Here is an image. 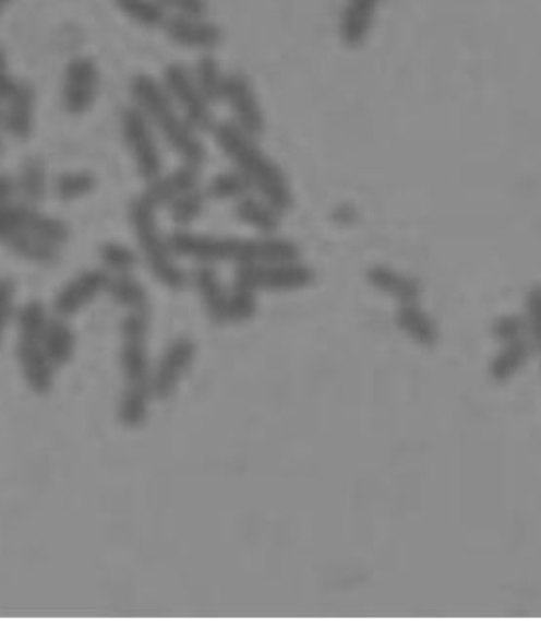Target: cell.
I'll return each instance as SVG.
<instances>
[{
	"label": "cell",
	"instance_id": "obj_1",
	"mask_svg": "<svg viewBox=\"0 0 541 639\" xmlns=\"http://www.w3.org/2000/svg\"><path fill=\"white\" fill-rule=\"evenodd\" d=\"M176 257L195 259L200 263H292L301 259V248L284 237L265 236L261 239L197 236L191 232H176L168 237Z\"/></svg>",
	"mask_w": 541,
	"mask_h": 639
},
{
	"label": "cell",
	"instance_id": "obj_2",
	"mask_svg": "<svg viewBox=\"0 0 541 639\" xmlns=\"http://www.w3.org/2000/svg\"><path fill=\"white\" fill-rule=\"evenodd\" d=\"M214 138L225 157L250 180L252 189L263 200L275 205L281 214L292 208L294 198L286 174L263 153L254 135L245 134L233 121H223L216 123Z\"/></svg>",
	"mask_w": 541,
	"mask_h": 639
},
{
	"label": "cell",
	"instance_id": "obj_3",
	"mask_svg": "<svg viewBox=\"0 0 541 639\" xmlns=\"http://www.w3.org/2000/svg\"><path fill=\"white\" fill-rule=\"evenodd\" d=\"M130 94L134 104L148 117L153 128H157L166 138L171 151L189 166L202 168L205 164V146L200 140V132L184 119L178 106L169 98L161 81L151 74H135L130 83Z\"/></svg>",
	"mask_w": 541,
	"mask_h": 639
},
{
	"label": "cell",
	"instance_id": "obj_4",
	"mask_svg": "<svg viewBox=\"0 0 541 639\" xmlns=\"http://www.w3.org/2000/svg\"><path fill=\"white\" fill-rule=\"evenodd\" d=\"M130 218L134 227L140 250L144 252L148 268L155 277L171 291H178L187 284V275L173 261V252L169 248V239L161 236L157 225V208L146 202L142 196L132 202Z\"/></svg>",
	"mask_w": 541,
	"mask_h": 639
},
{
	"label": "cell",
	"instance_id": "obj_5",
	"mask_svg": "<svg viewBox=\"0 0 541 639\" xmlns=\"http://www.w3.org/2000/svg\"><path fill=\"white\" fill-rule=\"evenodd\" d=\"M121 134H123L128 151L134 157L135 169H137L140 178L144 182L159 178L164 171V157H161L157 138L153 132V123L135 104L128 106L121 113Z\"/></svg>",
	"mask_w": 541,
	"mask_h": 639
},
{
	"label": "cell",
	"instance_id": "obj_6",
	"mask_svg": "<svg viewBox=\"0 0 541 639\" xmlns=\"http://www.w3.org/2000/svg\"><path fill=\"white\" fill-rule=\"evenodd\" d=\"M161 83L169 98L184 115V119L193 126L195 132H209L216 128L212 104L205 100L202 90L197 87L193 70H189L184 64H169L164 70Z\"/></svg>",
	"mask_w": 541,
	"mask_h": 639
},
{
	"label": "cell",
	"instance_id": "obj_7",
	"mask_svg": "<svg viewBox=\"0 0 541 639\" xmlns=\"http://www.w3.org/2000/svg\"><path fill=\"white\" fill-rule=\"evenodd\" d=\"M315 282V273L292 263H254V265H237L236 284L250 291H301Z\"/></svg>",
	"mask_w": 541,
	"mask_h": 639
},
{
	"label": "cell",
	"instance_id": "obj_8",
	"mask_svg": "<svg viewBox=\"0 0 541 639\" xmlns=\"http://www.w3.org/2000/svg\"><path fill=\"white\" fill-rule=\"evenodd\" d=\"M148 313L130 311L121 322V369L125 386H151L153 370L148 363ZM153 388V386H151Z\"/></svg>",
	"mask_w": 541,
	"mask_h": 639
},
{
	"label": "cell",
	"instance_id": "obj_9",
	"mask_svg": "<svg viewBox=\"0 0 541 639\" xmlns=\"http://www.w3.org/2000/svg\"><path fill=\"white\" fill-rule=\"evenodd\" d=\"M233 113V123L239 126L245 134L259 135L265 132V113L259 104L256 92L250 83V79L241 72L227 74V87H225V100Z\"/></svg>",
	"mask_w": 541,
	"mask_h": 639
},
{
	"label": "cell",
	"instance_id": "obj_10",
	"mask_svg": "<svg viewBox=\"0 0 541 639\" xmlns=\"http://www.w3.org/2000/svg\"><path fill=\"white\" fill-rule=\"evenodd\" d=\"M195 356H197V347L191 339L182 336V339L173 341L169 345L168 352L164 354V358L159 360L157 369L153 370V379H151L153 397L159 401L171 399L173 392L178 390L182 377L195 363Z\"/></svg>",
	"mask_w": 541,
	"mask_h": 639
},
{
	"label": "cell",
	"instance_id": "obj_11",
	"mask_svg": "<svg viewBox=\"0 0 541 639\" xmlns=\"http://www.w3.org/2000/svg\"><path fill=\"white\" fill-rule=\"evenodd\" d=\"M98 67L89 58H74L67 68L62 104L68 115L87 113L98 96Z\"/></svg>",
	"mask_w": 541,
	"mask_h": 639
},
{
	"label": "cell",
	"instance_id": "obj_12",
	"mask_svg": "<svg viewBox=\"0 0 541 639\" xmlns=\"http://www.w3.org/2000/svg\"><path fill=\"white\" fill-rule=\"evenodd\" d=\"M110 273L106 270L83 271L79 277L68 282L67 286L58 293L53 301V311L58 318L76 316L81 309H85L92 301H96L101 293L108 291Z\"/></svg>",
	"mask_w": 541,
	"mask_h": 639
},
{
	"label": "cell",
	"instance_id": "obj_13",
	"mask_svg": "<svg viewBox=\"0 0 541 639\" xmlns=\"http://www.w3.org/2000/svg\"><path fill=\"white\" fill-rule=\"evenodd\" d=\"M164 31L169 40L187 47V49H200L212 51L223 43V31L205 20V17H189V15H169Z\"/></svg>",
	"mask_w": 541,
	"mask_h": 639
},
{
	"label": "cell",
	"instance_id": "obj_14",
	"mask_svg": "<svg viewBox=\"0 0 541 639\" xmlns=\"http://www.w3.org/2000/svg\"><path fill=\"white\" fill-rule=\"evenodd\" d=\"M200 169L202 168L184 164L182 168L171 171L168 176L161 174L159 178L146 182V189H144L142 198L151 205H155V208L171 205L187 191L200 187Z\"/></svg>",
	"mask_w": 541,
	"mask_h": 639
},
{
	"label": "cell",
	"instance_id": "obj_15",
	"mask_svg": "<svg viewBox=\"0 0 541 639\" xmlns=\"http://www.w3.org/2000/svg\"><path fill=\"white\" fill-rule=\"evenodd\" d=\"M17 358L26 383L36 394H49L53 388V363L49 360L40 341H20Z\"/></svg>",
	"mask_w": 541,
	"mask_h": 639
},
{
	"label": "cell",
	"instance_id": "obj_16",
	"mask_svg": "<svg viewBox=\"0 0 541 639\" xmlns=\"http://www.w3.org/2000/svg\"><path fill=\"white\" fill-rule=\"evenodd\" d=\"M34 104H36V94H34L33 85L17 83L11 98L4 102L2 130L17 140H26L33 134Z\"/></svg>",
	"mask_w": 541,
	"mask_h": 639
},
{
	"label": "cell",
	"instance_id": "obj_17",
	"mask_svg": "<svg viewBox=\"0 0 541 639\" xmlns=\"http://www.w3.org/2000/svg\"><path fill=\"white\" fill-rule=\"evenodd\" d=\"M381 0H347L340 15V38L347 47H360L366 43L376 17Z\"/></svg>",
	"mask_w": 541,
	"mask_h": 639
},
{
	"label": "cell",
	"instance_id": "obj_18",
	"mask_svg": "<svg viewBox=\"0 0 541 639\" xmlns=\"http://www.w3.org/2000/svg\"><path fill=\"white\" fill-rule=\"evenodd\" d=\"M193 284L202 295L207 316L218 324L229 322V293L225 291V286H223V282H220V277H218V273L214 271V268L207 265V263H202V268L195 270Z\"/></svg>",
	"mask_w": 541,
	"mask_h": 639
},
{
	"label": "cell",
	"instance_id": "obj_19",
	"mask_svg": "<svg viewBox=\"0 0 541 639\" xmlns=\"http://www.w3.org/2000/svg\"><path fill=\"white\" fill-rule=\"evenodd\" d=\"M366 280L371 282L372 288L394 297L400 305L417 304L421 297V284L417 280L383 265L371 268L366 273Z\"/></svg>",
	"mask_w": 541,
	"mask_h": 639
},
{
	"label": "cell",
	"instance_id": "obj_20",
	"mask_svg": "<svg viewBox=\"0 0 541 639\" xmlns=\"http://www.w3.org/2000/svg\"><path fill=\"white\" fill-rule=\"evenodd\" d=\"M237 218L263 236H275L281 225V212L263 198L245 196L236 203Z\"/></svg>",
	"mask_w": 541,
	"mask_h": 639
},
{
	"label": "cell",
	"instance_id": "obj_21",
	"mask_svg": "<svg viewBox=\"0 0 541 639\" xmlns=\"http://www.w3.org/2000/svg\"><path fill=\"white\" fill-rule=\"evenodd\" d=\"M531 336V333H529ZM527 335L516 336L504 341V350L500 352V356L493 360L491 365V377L495 381H507L512 379L518 370L522 369L531 356L533 350V341Z\"/></svg>",
	"mask_w": 541,
	"mask_h": 639
},
{
	"label": "cell",
	"instance_id": "obj_22",
	"mask_svg": "<svg viewBox=\"0 0 541 639\" xmlns=\"http://www.w3.org/2000/svg\"><path fill=\"white\" fill-rule=\"evenodd\" d=\"M396 320H398V327L414 343H419L423 347H432V345L438 343V329H436L434 320L419 305H400Z\"/></svg>",
	"mask_w": 541,
	"mask_h": 639
},
{
	"label": "cell",
	"instance_id": "obj_23",
	"mask_svg": "<svg viewBox=\"0 0 541 639\" xmlns=\"http://www.w3.org/2000/svg\"><path fill=\"white\" fill-rule=\"evenodd\" d=\"M4 246L15 252L22 259H28L38 265H51L60 259V246L49 244L38 236H34L31 232H20L15 236L9 237L4 241Z\"/></svg>",
	"mask_w": 541,
	"mask_h": 639
},
{
	"label": "cell",
	"instance_id": "obj_24",
	"mask_svg": "<svg viewBox=\"0 0 541 639\" xmlns=\"http://www.w3.org/2000/svg\"><path fill=\"white\" fill-rule=\"evenodd\" d=\"M43 347L56 367H64L74 356V333L67 324V318L49 320L43 336Z\"/></svg>",
	"mask_w": 541,
	"mask_h": 639
},
{
	"label": "cell",
	"instance_id": "obj_25",
	"mask_svg": "<svg viewBox=\"0 0 541 639\" xmlns=\"http://www.w3.org/2000/svg\"><path fill=\"white\" fill-rule=\"evenodd\" d=\"M153 397L151 386H125L119 403V422L125 428H140L148 419V404Z\"/></svg>",
	"mask_w": 541,
	"mask_h": 639
},
{
	"label": "cell",
	"instance_id": "obj_26",
	"mask_svg": "<svg viewBox=\"0 0 541 639\" xmlns=\"http://www.w3.org/2000/svg\"><path fill=\"white\" fill-rule=\"evenodd\" d=\"M110 299L121 307H128L130 311H144L151 313V305H148V295L144 291V286L135 280L132 273H119L115 277H110L108 291Z\"/></svg>",
	"mask_w": 541,
	"mask_h": 639
},
{
	"label": "cell",
	"instance_id": "obj_27",
	"mask_svg": "<svg viewBox=\"0 0 541 639\" xmlns=\"http://www.w3.org/2000/svg\"><path fill=\"white\" fill-rule=\"evenodd\" d=\"M195 83L202 90L205 100L209 104H218L225 100V87H227V74L218 64L216 58L212 56H202L193 70Z\"/></svg>",
	"mask_w": 541,
	"mask_h": 639
},
{
	"label": "cell",
	"instance_id": "obj_28",
	"mask_svg": "<svg viewBox=\"0 0 541 639\" xmlns=\"http://www.w3.org/2000/svg\"><path fill=\"white\" fill-rule=\"evenodd\" d=\"M252 191L254 189H252L250 180L239 169H229V171L214 176L209 180V185L205 187L207 200H216V202H239L241 198L250 196Z\"/></svg>",
	"mask_w": 541,
	"mask_h": 639
},
{
	"label": "cell",
	"instance_id": "obj_29",
	"mask_svg": "<svg viewBox=\"0 0 541 639\" xmlns=\"http://www.w3.org/2000/svg\"><path fill=\"white\" fill-rule=\"evenodd\" d=\"M119 11L144 28H164L168 22V9L159 0H115Z\"/></svg>",
	"mask_w": 541,
	"mask_h": 639
},
{
	"label": "cell",
	"instance_id": "obj_30",
	"mask_svg": "<svg viewBox=\"0 0 541 639\" xmlns=\"http://www.w3.org/2000/svg\"><path fill=\"white\" fill-rule=\"evenodd\" d=\"M17 191L22 193L24 203L38 205L47 196V174L45 164L38 157H31L22 164L20 178H17Z\"/></svg>",
	"mask_w": 541,
	"mask_h": 639
},
{
	"label": "cell",
	"instance_id": "obj_31",
	"mask_svg": "<svg viewBox=\"0 0 541 639\" xmlns=\"http://www.w3.org/2000/svg\"><path fill=\"white\" fill-rule=\"evenodd\" d=\"M96 189V176L79 169V171H64L56 178L53 182V193L62 200V202H76L83 200L85 196H89Z\"/></svg>",
	"mask_w": 541,
	"mask_h": 639
},
{
	"label": "cell",
	"instance_id": "obj_32",
	"mask_svg": "<svg viewBox=\"0 0 541 639\" xmlns=\"http://www.w3.org/2000/svg\"><path fill=\"white\" fill-rule=\"evenodd\" d=\"M34 214L36 210L28 203H0V241H7L9 237L26 232L33 223Z\"/></svg>",
	"mask_w": 541,
	"mask_h": 639
},
{
	"label": "cell",
	"instance_id": "obj_33",
	"mask_svg": "<svg viewBox=\"0 0 541 639\" xmlns=\"http://www.w3.org/2000/svg\"><path fill=\"white\" fill-rule=\"evenodd\" d=\"M17 327H20V341H40L49 327L47 309L38 301L24 305L17 313Z\"/></svg>",
	"mask_w": 541,
	"mask_h": 639
},
{
	"label": "cell",
	"instance_id": "obj_34",
	"mask_svg": "<svg viewBox=\"0 0 541 639\" xmlns=\"http://www.w3.org/2000/svg\"><path fill=\"white\" fill-rule=\"evenodd\" d=\"M205 191H202L200 187L187 191L184 196H180L176 202L169 205V212H171V221L176 225H191L193 221H197L202 216L203 208H205Z\"/></svg>",
	"mask_w": 541,
	"mask_h": 639
},
{
	"label": "cell",
	"instance_id": "obj_35",
	"mask_svg": "<svg viewBox=\"0 0 541 639\" xmlns=\"http://www.w3.org/2000/svg\"><path fill=\"white\" fill-rule=\"evenodd\" d=\"M100 259L104 263V270L119 275V273H132L137 265V255L132 248L117 244V241H106L100 248Z\"/></svg>",
	"mask_w": 541,
	"mask_h": 639
},
{
	"label": "cell",
	"instance_id": "obj_36",
	"mask_svg": "<svg viewBox=\"0 0 541 639\" xmlns=\"http://www.w3.org/2000/svg\"><path fill=\"white\" fill-rule=\"evenodd\" d=\"M26 232H31L34 236H38L49 244H56V246L67 244L68 237H70V229L64 221L53 218V216H45L40 212L34 214L33 223Z\"/></svg>",
	"mask_w": 541,
	"mask_h": 639
},
{
	"label": "cell",
	"instance_id": "obj_37",
	"mask_svg": "<svg viewBox=\"0 0 541 639\" xmlns=\"http://www.w3.org/2000/svg\"><path fill=\"white\" fill-rule=\"evenodd\" d=\"M256 313V291L233 284L229 295V322H248Z\"/></svg>",
	"mask_w": 541,
	"mask_h": 639
},
{
	"label": "cell",
	"instance_id": "obj_38",
	"mask_svg": "<svg viewBox=\"0 0 541 639\" xmlns=\"http://www.w3.org/2000/svg\"><path fill=\"white\" fill-rule=\"evenodd\" d=\"M13 313H15V282L2 277L0 280V345Z\"/></svg>",
	"mask_w": 541,
	"mask_h": 639
},
{
	"label": "cell",
	"instance_id": "obj_39",
	"mask_svg": "<svg viewBox=\"0 0 541 639\" xmlns=\"http://www.w3.org/2000/svg\"><path fill=\"white\" fill-rule=\"evenodd\" d=\"M527 322L533 347L541 354V286H536L527 297Z\"/></svg>",
	"mask_w": 541,
	"mask_h": 639
},
{
	"label": "cell",
	"instance_id": "obj_40",
	"mask_svg": "<svg viewBox=\"0 0 541 639\" xmlns=\"http://www.w3.org/2000/svg\"><path fill=\"white\" fill-rule=\"evenodd\" d=\"M493 333L504 343L509 339L527 335L529 333V322H527V318H520V316H506V318L497 320Z\"/></svg>",
	"mask_w": 541,
	"mask_h": 639
},
{
	"label": "cell",
	"instance_id": "obj_41",
	"mask_svg": "<svg viewBox=\"0 0 541 639\" xmlns=\"http://www.w3.org/2000/svg\"><path fill=\"white\" fill-rule=\"evenodd\" d=\"M173 15H189V17H205L207 15V0H159Z\"/></svg>",
	"mask_w": 541,
	"mask_h": 639
},
{
	"label": "cell",
	"instance_id": "obj_42",
	"mask_svg": "<svg viewBox=\"0 0 541 639\" xmlns=\"http://www.w3.org/2000/svg\"><path fill=\"white\" fill-rule=\"evenodd\" d=\"M17 193V182L4 174H0V203L13 202V196Z\"/></svg>",
	"mask_w": 541,
	"mask_h": 639
},
{
	"label": "cell",
	"instance_id": "obj_43",
	"mask_svg": "<svg viewBox=\"0 0 541 639\" xmlns=\"http://www.w3.org/2000/svg\"><path fill=\"white\" fill-rule=\"evenodd\" d=\"M7 72V58H4V51L0 49V74Z\"/></svg>",
	"mask_w": 541,
	"mask_h": 639
},
{
	"label": "cell",
	"instance_id": "obj_44",
	"mask_svg": "<svg viewBox=\"0 0 541 639\" xmlns=\"http://www.w3.org/2000/svg\"><path fill=\"white\" fill-rule=\"evenodd\" d=\"M11 4V0H0V13Z\"/></svg>",
	"mask_w": 541,
	"mask_h": 639
},
{
	"label": "cell",
	"instance_id": "obj_45",
	"mask_svg": "<svg viewBox=\"0 0 541 639\" xmlns=\"http://www.w3.org/2000/svg\"><path fill=\"white\" fill-rule=\"evenodd\" d=\"M2 117H4V102H0V128H2Z\"/></svg>",
	"mask_w": 541,
	"mask_h": 639
},
{
	"label": "cell",
	"instance_id": "obj_46",
	"mask_svg": "<svg viewBox=\"0 0 541 639\" xmlns=\"http://www.w3.org/2000/svg\"><path fill=\"white\" fill-rule=\"evenodd\" d=\"M0 132H4V130L0 128ZM0 153H2V135H0Z\"/></svg>",
	"mask_w": 541,
	"mask_h": 639
}]
</instances>
